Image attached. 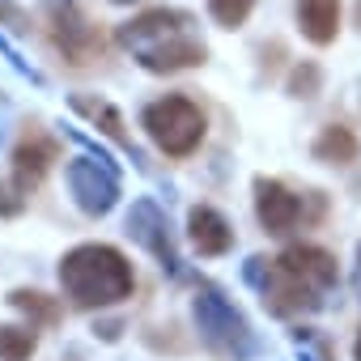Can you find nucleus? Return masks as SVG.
Here are the masks:
<instances>
[{"label": "nucleus", "mask_w": 361, "mask_h": 361, "mask_svg": "<svg viewBox=\"0 0 361 361\" xmlns=\"http://www.w3.org/2000/svg\"><path fill=\"white\" fill-rule=\"evenodd\" d=\"M255 213L268 234H289L302 217V200L289 188H281L276 178H255Z\"/></svg>", "instance_id": "nucleus-9"}, {"label": "nucleus", "mask_w": 361, "mask_h": 361, "mask_svg": "<svg viewBox=\"0 0 361 361\" xmlns=\"http://www.w3.org/2000/svg\"><path fill=\"white\" fill-rule=\"evenodd\" d=\"M247 281L259 289V298H264V306L272 310V314H302V310H314L319 306V289H310V285H302L293 272H285L276 259H251L247 264Z\"/></svg>", "instance_id": "nucleus-5"}, {"label": "nucleus", "mask_w": 361, "mask_h": 361, "mask_svg": "<svg viewBox=\"0 0 361 361\" xmlns=\"http://www.w3.org/2000/svg\"><path fill=\"white\" fill-rule=\"evenodd\" d=\"M357 153H361V145L344 123H327L314 140V157L327 166H348V161H357Z\"/></svg>", "instance_id": "nucleus-14"}, {"label": "nucleus", "mask_w": 361, "mask_h": 361, "mask_svg": "<svg viewBox=\"0 0 361 361\" xmlns=\"http://www.w3.org/2000/svg\"><path fill=\"white\" fill-rule=\"evenodd\" d=\"M60 285L64 293L94 310V306H115L132 293V264L115 251V247H102V243H85V247H73L64 259H60Z\"/></svg>", "instance_id": "nucleus-2"}, {"label": "nucleus", "mask_w": 361, "mask_h": 361, "mask_svg": "<svg viewBox=\"0 0 361 361\" xmlns=\"http://www.w3.org/2000/svg\"><path fill=\"white\" fill-rule=\"evenodd\" d=\"M140 119H145V132L153 136V145L161 153H170V157H188L204 140V115H200V106L188 102V98H178V94L149 102Z\"/></svg>", "instance_id": "nucleus-4"}, {"label": "nucleus", "mask_w": 361, "mask_h": 361, "mask_svg": "<svg viewBox=\"0 0 361 361\" xmlns=\"http://www.w3.org/2000/svg\"><path fill=\"white\" fill-rule=\"evenodd\" d=\"M357 361H361V336H357Z\"/></svg>", "instance_id": "nucleus-20"}, {"label": "nucleus", "mask_w": 361, "mask_h": 361, "mask_svg": "<svg viewBox=\"0 0 361 361\" xmlns=\"http://www.w3.org/2000/svg\"><path fill=\"white\" fill-rule=\"evenodd\" d=\"M119 43L149 68V73H178L204 60V43L192 30V18L178 9H149L119 26Z\"/></svg>", "instance_id": "nucleus-1"}, {"label": "nucleus", "mask_w": 361, "mask_h": 361, "mask_svg": "<svg viewBox=\"0 0 361 361\" xmlns=\"http://www.w3.org/2000/svg\"><path fill=\"white\" fill-rule=\"evenodd\" d=\"M276 264H281L285 272H293L302 285L319 289V293L336 285V259H331L327 251H319V247H289Z\"/></svg>", "instance_id": "nucleus-12"}, {"label": "nucleus", "mask_w": 361, "mask_h": 361, "mask_svg": "<svg viewBox=\"0 0 361 361\" xmlns=\"http://www.w3.org/2000/svg\"><path fill=\"white\" fill-rule=\"evenodd\" d=\"M188 234H192V243H196V251L200 255H226L230 247H234V230H230V221L217 213V209H209V204H196L192 213H188Z\"/></svg>", "instance_id": "nucleus-11"}, {"label": "nucleus", "mask_w": 361, "mask_h": 361, "mask_svg": "<svg viewBox=\"0 0 361 361\" xmlns=\"http://www.w3.org/2000/svg\"><path fill=\"white\" fill-rule=\"evenodd\" d=\"M9 302H13V306L30 319V327H35V323L51 327V323L60 319V306H56L47 293H39V289H13V293H9Z\"/></svg>", "instance_id": "nucleus-15"}, {"label": "nucleus", "mask_w": 361, "mask_h": 361, "mask_svg": "<svg viewBox=\"0 0 361 361\" xmlns=\"http://www.w3.org/2000/svg\"><path fill=\"white\" fill-rule=\"evenodd\" d=\"M68 188H73V200L90 213V217H102V213H111L115 209V200H119V178H115V170L98 157H77L73 166H68Z\"/></svg>", "instance_id": "nucleus-7"}, {"label": "nucleus", "mask_w": 361, "mask_h": 361, "mask_svg": "<svg viewBox=\"0 0 361 361\" xmlns=\"http://www.w3.org/2000/svg\"><path fill=\"white\" fill-rule=\"evenodd\" d=\"M251 9H255V0H209L213 22L226 26V30H238V26L251 18Z\"/></svg>", "instance_id": "nucleus-18"}, {"label": "nucleus", "mask_w": 361, "mask_h": 361, "mask_svg": "<svg viewBox=\"0 0 361 361\" xmlns=\"http://www.w3.org/2000/svg\"><path fill=\"white\" fill-rule=\"evenodd\" d=\"M51 161H56V140L43 136V132H30L18 145V153H13V188L22 196H30V188L43 183V174L51 170Z\"/></svg>", "instance_id": "nucleus-10"}, {"label": "nucleus", "mask_w": 361, "mask_h": 361, "mask_svg": "<svg viewBox=\"0 0 361 361\" xmlns=\"http://www.w3.org/2000/svg\"><path fill=\"white\" fill-rule=\"evenodd\" d=\"M47 18H51L56 47L68 56V64H90V60L102 56V35H98V26L77 9V0H51V5H47Z\"/></svg>", "instance_id": "nucleus-6"}, {"label": "nucleus", "mask_w": 361, "mask_h": 361, "mask_svg": "<svg viewBox=\"0 0 361 361\" xmlns=\"http://www.w3.org/2000/svg\"><path fill=\"white\" fill-rule=\"evenodd\" d=\"M319 85H323V73H319V64H310V60H302V64L289 73V94H293V98H314Z\"/></svg>", "instance_id": "nucleus-19"}, {"label": "nucleus", "mask_w": 361, "mask_h": 361, "mask_svg": "<svg viewBox=\"0 0 361 361\" xmlns=\"http://www.w3.org/2000/svg\"><path fill=\"white\" fill-rule=\"evenodd\" d=\"M73 106H77L81 115H90L94 123H102V132H106V136L123 140V119H119V111H115L111 102H94V98H73Z\"/></svg>", "instance_id": "nucleus-17"}, {"label": "nucleus", "mask_w": 361, "mask_h": 361, "mask_svg": "<svg viewBox=\"0 0 361 361\" xmlns=\"http://www.w3.org/2000/svg\"><path fill=\"white\" fill-rule=\"evenodd\" d=\"M357 289H361V268H357Z\"/></svg>", "instance_id": "nucleus-21"}, {"label": "nucleus", "mask_w": 361, "mask_h": 361, "mask_svg": "<svg viewBox=\"0 0 361 361\" xmlns=\"http://www.w3.org/2000/svg\"><path fill=\"white\" fill-rule=\"evenodd\" d=\"M128 234H132L149 255H157L161 268L178 272V255H174V243H170V226H166V217H161V209H157L153 200H136V204H132V213H128Z\"/></svg>", "instance_id": "nucleus-8"}, {"label": "nucleus", "mask_w": 361, "mask_h": 361, "mask_svg": "<svg viewBox=\"0 0 361 361\" xmlns=\"http://www.w3.org/2000/svg\"><path fill=\"white\" fill-rule=\"evenodd\" d=\"M298 26L314 47H327L340 30V0H298Z\"/></svg>", "instance_id": "nucleus-13"}, {"label": "nucleus", "mask_w": 361, "mask_h": 361, "mask_svg": "<svg viewBox=\"0 0 361 361\" xmlns=\"http://www.w3.org/2000/svg\"><path fill=\"white\" fill-rule=\"evenodd\" d=\"M192 319H196V327H200V340H204L217 357L247 361V357L255 353V336H251L247 319H243L217 289H200V293H196Z\"/></svg>", "instance_id": "nucleus-3"}, {"label": "nucleus", "mask_w": 361, "mask_h": 361, "mask_svg": "<svg viewBox=\"0 0 361 361\" xmlns=\"http://www.w3.org/2000/svg\"><path fill=\"white\" fill-rule=\"evenodd\" d=\"M35 348H39L35 327H18V323L0 327V361H30Z\"/></svg>", "instance_id": "nucleus-16"}]
</instances>
